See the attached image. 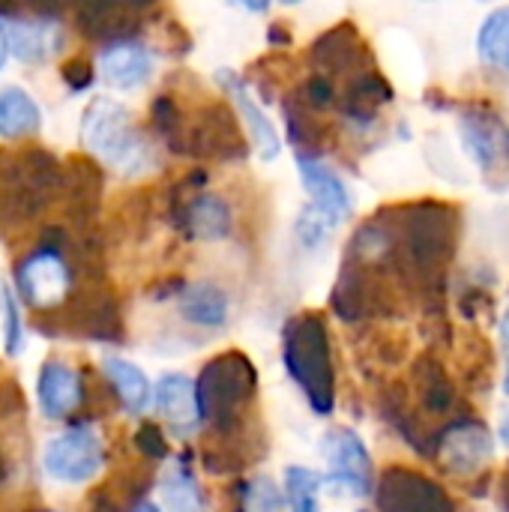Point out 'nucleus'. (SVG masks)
<instances>
[{"instance_id": "31", "label": "nucleus", "mask_w": 509, "mask_h": 512, "mask_svg": "<svg viewBox=\"0 0 509 512\" xmlns=\"http://www.w3.org/2000/svg\"><path fill=\"white\" fill-rule=\"evenodd\" d=\"M357 512H369V510H357Z\"/></svg>"}, {"instance_id": "22", "label": "nucleus", "mask_w": 509, "mask_h": 512, "mask_svg": "<svg viewBox=\"0 0 509 512\" xmlns=\"http://www.w3.org/2000/svg\"><path fill=\"white\" fill-rule=\"evenodd\" d=\"M0 336H3L6 357H18L24 348V318L15 291L3 282H0Z\"/></svg>"}, {"instance_id": "27", "label": "nucleus", "mask_w": 509, "mask_h": 512, "mask_svg": "<svg viewBox=\"0 0 509 512\" xmlns=\"http://www.w3.org/2000/svg\"><path fill=\"white\" fill-rule=\"evenodd\" d=\"M129 512H162V507H159V504H153V501H138V504H135Z\"/></svg>"}, {"instance_id": "18", "label": "nucleus", "mask_w": 509, "mask_h": 512, "mask_svg": "<svg viewBox=\"0 0 509 512\" xmlns=\"http://www.w3.org/2000/svg\"><path fill=\"white\" fill-rule=\"evenodd\" d=\"M282 498L285 512H321L324 477L306 465H288L282 471Z\"/></svg>"}, {"instance_id": "13", "label": "nucleus", "mask_w": 509, "mask_h": 512, "mask_svg": "<svg viewBox=\"0 0 509 512\" xmlns=\"http://www.w3.org/2000/svg\"><path fill=\"white\" fill-rule=\"evenodd\" d=\"M102 372H105L120 408L129 417H144L153 408V384L138 363L108 354V357H102Z\"/></svg>"}, {"instance_id": "14", "label": "nucleus", "mask_w": 509, "mask_h": 512, "mask_svg": "<svg viewBox=\"0 0 509 512\" xmlns=\"http://www.w3.org/2000/svg\"><path fill=\"white\" fill-rule=\"evenodd\" d=\"M177 312L189 327L222 330L231 318V300L216 282H192L180 291Z\"/></svg>"}, {"instance_id": "10", "label": "nucleus", "mask_w": 509, "mask_h": 512, "mask_svg": "<svg viewBox=\"0 0 509 512\" xmlns=\"http://www.w3.org/2000/svg\"><path fill=\"white\" fill-rule=\"evenodd\" d=\"M297 168H300L303 189L309 192V210L318 213L333 228H339L351 216V207H354L345 180L330 165H324L315 156H303L300 153L297 156Z\"/></svg>"}, {"instance_id": "3", "label": "nucleus", "mask_w": 509, "mask_h": 512, "mask_svg": "<svg viewBox=\"0 0 509 512\" xmlns=\"http://www.w3.org/2000/svg\"><path fill=\"white\" fill-rule=\"evenodd\" d=\"M42 471L54 486L78 489L93 483L105 468V441L93 423H72L42 447Z\"/></svg>"}, {"instance_id": "1", "label": "nucleus", "mask_w": 509, "mask_h": 512, "mask_svg": "<svg viewBox=\"0 0 509 512\" xmlns=\"http://www.w3.org/2000/svg\"><path fill=\"white\" fill-rule=\"evenodd\" d=\"M81 141L102 165L126 177H138L156 165V150L132 120L129 108H123L108 96H96L84 108Z\"/></svg>"}, {"instance_id": "7", "label": "nucleus", "mask_w": 509, "mask_h": 512, "mask_svg": "<svg viewBox=\"0 0 509 512\" xmlns=\"http://www.w3.org/2000/svg\"><path fill=\"white\" fill-rule=\"evenodd\" d=\"M498 456L495 435L480 420H456L444 429L438 444V459L450 474L471 477L489 468Z\"/></svg>"}, {"instance_id": "5", "label": "nucleus", "mask_w": 509, "mask_h": 512, "mask_svg": "<svg viewBox=\"0 0 509 512\" xmlns=\"http://www.w3.org/2000/svg\"><path fill=\"white\" fill-rule=\"evenodd\" d=\"M72 270L57 249H39L15 267V297L36 312H51L69 300Z\"/></svg>"}, {"instance_id": "21", "label": "nucleus", "mask_w": 509, "mask_h": 512, "mask_svg": "<svg viewBox=\"0 0 509 512\" xmlns=\"http://www.w3.org/2000/svg\"><path fill=\"white\" fill-rule=\"evenodd\" d=\"M237 512H285L282 486L267 474L246 480L237 492Z\"/></svg>"}, {"instance_id": "15", "label": "nucleus", "mask_w": 509, "mask_h": 512, "mask_svg": "<svg viewBox=\"0 0 509 512\" xmlns=\"http://www.w3.org/2000/svg\"><path fill=\"white\" fill-rule=\"evenodd\" d=\"M153 57L138 42H114L99 54V75L114 90H135L150 78Z\"/></svg>"}, {"instance_id": "9", "label": "nucleus", "mask_w": 509, "mask_h": 512, "mask_svg": "<svg viewBox=\"0 0 509 512\" xmlns=\"http://www.w3.org/2000/svg\"><path fill=\"white\" fill-rule=\"evenodd\" d=\"M84 402V378L66 360H45L36 375V408L42 420L63 423Z\"/></svg>"}, {"instance_id": "2", "label": "nucleus", "mask_w": 509, "mask_h": 512, "mask_svg": "<svg viewBox=\"0 0 509 512\" xmlns=\"http://www.w3.org/2000/svg\"><path fill=\"white\" fill-rule=\"evenodd\" d=\"M282 363H285L288 378L303 390L312 411H318L321 417H330L336 408V390H333L330 342H327V330L321 318L300 315L288 321Z\"/></svg>"}, {"instance_id": "30", "label": "nucleus", "mask_w": 509, "mask_h": 512, "mask_svg": "<svg viewBox=\"0 0 509 512\" xmlns=\"http://www.w3.org/2000/svg\"><path fill=\"white\" fill-rule=\"evenodd\" d=\"M39 512H54V510H39Z\"/></svg>"}, {"instance_id": "4", "label": "nucleus", "mask_w": 509, "mask_h": 512, "mask_svg": "<svg viewBox=\"0 0 509 512\" xmlns=\"http://www.w3.org/2000/svg\"><path fill=\"white\" fill-rule=\"evenodd\" d=\"M324 459V486L336 489L348 498L375 495V459L363 435L351 426H330L321 438Z\"/></svg>"}, {"instance_id": "6", "label": "nucleus", "mask_w": 509, "mask_h": 512, "mask_svg": "<svg viewBox=\"0 0 509 512\" xmlns=\"http://www.w3.org/2000/svg\"><path fill=\"white\" fill-rule=\"evenodd\" d=\"M381 512H456L453 498L441 483L408 468H390L375 480Z\"/></svg>"}, {"instance_id": "20", "label": "nucleus", "mask_w": 509, "mask_h": 512, "mask_svg": "<svg viewBox=\"0 0 509 512\" xmlns=\"http://www.w3.org/2000/svg\"><path fill=\"white\" fill-rule=\"evenodd\" d=\"M6 33H9V48H15V54L24 60L45 57L54 42V27L48 21H15Z\"/></svg>"}, {"instance_id": "19", "label": "nucleus", "mask_w": 509, "mask_h": 512, "mask_svg": "<svg viewBox=\"0 0 509 512\" xmlns=\"http://www.w3.org/2000/svg\"><path fill=\"white\" fill-rule=\"evenodd\" d=\"M477 54L489 69L509 72V3L492 9L477 33Z\"/></svg>"}, {"instance_id": "24", "label": "nucleus", "mask_w": 509, "mask_h": 512, "mask_svg": "<svg viewBox=\"0 0 509 512\" xmlns=\"http://www.w3.org/2000/svg\"><path fill=\"white\" fill-rule=\"evenodd\" d=\"M63 78H66V84H69L72 90H84V87L93 81V75H90V69H87L84 63H69L66 72H63Z\"/></svg>"}, {"instance_id": "12", "label": "nucleus", "mask_w": 509, "mask_h": 512, "mask_svg": "<svg viewBox=\"0 0 509 512\" xmlns=\"http://www.w3.org/2000/svg\"><path fill=\"white\" fill-rule=\"evenodd\" d=\"M180 225L186 231V237L198 240V243H216L225 240L234 228V213L228 207V201L216 192H198L186 201Z\"/></svg>"}, {"instance_id": "28", "label": "nucleus", "mask_w": 509, "mask_h": 512, "mask_svg": "<svg viewBox=\"0 0 509 512\" xmlns=\"http://www.w3.org/2000/svg\"><path fill=\"white\" fill-rule=\"evenodd\" d=\"M246 9H252V12H264L267 6H270V0H240Z\"/></svg>"}, {"instance_id": "26", "label": "nucleus", "mask_w": 509, "mask_h": 512, "mask_svg": "<svg viewBox=\"0 0 509 512\" xmlns=\"http://www.w3.org/2000/svg\"><path fill=\"white\" fill-rule=\"evenodd\" d=\"M6 57H9V33H6V27H3V21H0V69H3Z\"/></svg>"}, {"instance_id": "25", "label": "nucleus", "mask_w": 509, "mask_h": 512, "mask_svg": "<svg viewBox=\"0 0 509 512\" xmlns=\"http://www.w3.org/2000/svg\"><path fill=\"white\" fill-rule=\"evenodd\" d=\"M495 444H504L509 450V405L501 411V417H498V426H495Z\"/></svg>"}, {"instance_id": "8", "label": "nucleus", "mask_w": 509, "mask_h": 512, "mask_svg": "<svg viewBox=\"0 0 509 512\" xmlns=\"http://www.w3.org/2000/svg\"><path fill=\"white\" fill-rule=\"evenodd\" d=\"M153 408L162 417V423L171 432V438L189 441L204 426L195 378H189L183 372H168V375H162L156 381V387H153Z\"/></svg>"}, {"instance_id": "29", "label": "nucleus", "mask_w": 509, "mask_h": 512, "mask_svg": "<svg viewBox=\"0 0 509 512\" xmlns=\"http://www.w3.org/2000/svg\"><path fill=\"white\" fill-rule=\"evenodd\" d=\"M285 3H300V0H285Z\"/></svg>"}, {"instance_id": "23", "label": "nucleus", "mask_w": 509, "mask_h": 512, "mask_svg": "<svg viewBox=\"0 0 509 512\" xmlns=\"http://www.w3.org/2000/svg\"><path fill=\"white\" fill-rule=\"evenodd\" d=\"M498 336H501V348H504V381H501V393L509 402V306L501 315V324H498Z\"/></svg>"}, {"instance_id": "11", "label": "nucleus", "mask_w": 509, "mask_h": 512, "mask_svg": "<svg viewBox=\"0 0 509 512\" xmlns=\"http://www.w3.org/2000/svg\"><path fill=\"white\" fill-rule=\"evenodd\" d=\"M216 81H219L222 90L234 99V105H237V111H240V117H243L249 135H252V144H255L258 153H261V159H264V162H273V159L279 156V150H282L279 132H276V126L270 123V117L261 111V105L252 99V93L246 90L243 78H240L237 72H231V69H222V72L216 75Z\"/></svg>"}, {"instance_id": "16", "label": "nucleus", "mask_w": 509, "mask_h": 512, "mask_svg": "<svg viewBox=\"0 0 509 512\" xmlns=\"http://www.w3.org/2000/svg\"><path fill=\"white\" fill-rule=\"evenodd\" d=\"M159 507L162 512H207V495L186 459H168L159 477Z\"/></svg>"}, {"instance_id": "17", "label": "nucleus", "mask_w": 509, "mask_h": 512, "mask_svg": "<svg viewBox=\"0 0 509 512\" xmlns=\"http://www.w3.org/2000/svg\"><path fill=\"white\" fill-rule=\"evenodd\" d=\"M42 126V111L36 99L21 87L0 90V138H30Z\"/></svg>"}]
</instances>
